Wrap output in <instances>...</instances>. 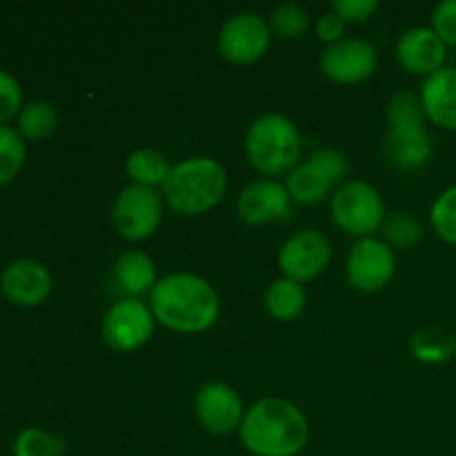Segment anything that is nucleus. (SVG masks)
I'll list each match as a JSON object with an SVG mask.
<instances>
[{
    "label": "nucleus",
    "mask_w": 456,
    "mask_h": 456,
    "mask_svg": "<svg viewBox=\"0 0 456 456\" xmlns=\"http://www.w3.org/2000/svg\"><path fill=\"white\" fill-rule=\"evenodd\" d=\"M154 319L167 330L183 334L205 332L221 312L216 289L203 276L176 272L159 279L150 294Z\"/></svg>",
    "instance_id": "f257e3e1"
},
{
    "label": "nucleus",
    "mask_w": 456,
    "mask_h": 456,
    "mask_svg": "<svg viewBox=\"0 0 456 456\" xmlns=\"http://www.w3.org/2000/svg\"><path fill=\"white\" fill-rule=\"evenodd\" d=\"M245 448L256 456H297L307 445L310 426L301 410L283 399H261L239 428Z\"/></svg>",
    "instance_id": "f03ea898"
},
{
    "label": "nucleus",
    "mask_w": 456,
    "mask_h": 456,
    "mask_svg": "<svg viewBox=\"0 0 456 456\" xmlns=\"http://www.w3.org/2000/svg\"><path fill=\"white\" fill-rule=\"evenodd\" d=\"M225 190V167L209 156H191L172 165V172L163 183V199L174 212L199 216L221 203Z\"/></svg>",
    "instance_id": "7ed1b4c3"
},
{
    "label": "nucleus",
    "mask_w": 456,
    "mask_h": 456,
    "mask_svg": "<svg viewBox=\"0 0 456 456\" xmlns=\"http://www.w3.org/2000/svg\"><path fill=\"white\" fill-rule=\"evenodd\" d=\"M386 151L392 165L401 169H419L430 160L432 136L426 129V111L417 94L399 92L387 102Z\"/></svg>",
    "instance_id": "20e7f679"
},
{
    "label": "nucleus",
    "mask_w": 456,
    "mask_h": 456,
    "mask_svg": "<svg viewBox=\"0 0 456 456\" xmlns=\"http://www.w3.org/2000/svg\"><path fill=\"white\" fill-rule=\"evenodd\" d=\"M303 141L297 125L283 114L258 116L248 129L245 154L263 176L292 174L301 160Z\"/></svg>",
    "instance_id": "39448f33"
},
{
    "label": "nucleus",
    "mask_w": 456,
    "mask_h": 456,
    "mask_svg": "<svg viewBox=\"0 0 456 456\" xmlns=\"http://www.w3.org/2000/svg\"><path fill=\"white\" fill-rule=\"evenodd\" d=\"M386 203L377 187L365 181H350L332 194V218L346 234L370 239L386 221Z\"/></svg>",
    "instance_id": "423d86ee"
},
{
    "label": "nucleus",
    "mask_w": 456,
    "mask_h": 456,
    "mask_svg": "<svg viewBox=\"0 0 456 456\" xmlns=\"http://www.w3.org/2000/svg\"><path fill=\"white\" fill-rule=\"evenodd\" d=\"M347 174H350V159L334 147H323L316 150L305 163L297 165L285 187L294 203L314 205L328 199L334 185L341 183Z\"/></svg>",
    "instance_id": "0eeeda50"
},
{
    "label": "nucleus",
    "mask_w": 456,
    "mask_h": 456,
    "mask_svg": "<svg viewBox=\"0 0 456 456\" xmlns=\"http://www.w3.org/2000/svg\"><path fill=\"white\" fill-rule=\"evenodd\" d=\"M111 221L127 240H145L163 221V199L154 187L129 185L116 196Z\"/></svg>",
    "instance_id": "6e6552de"
},
{
    "label": "nucleus",
    "mask_w": 456,
    "mask_h": 456,
    "mask_svg": "<svg viewBox=\"0 0 456 456\" xmlns=\"http://www.w3.org/2000/svg\"><path fill=\"white\" fill-rule=\"evenodd\" d=\"M154 312L141 298H120L107 310L101 332L107 346L116 352H134L154 334Z\"/></svg>",
    "instance_id": "1a4fd4ad"
},
{
    "label": "nucleus",
    "mask_w": 456,
    "mask_h": 456,
    "mask_svg": "<svg viewBox=\"0 0 456 456\" xmlns=\"http://www.w3.org/2000/svg\"><path fill=\"white\" fill-rule=\"evenodd\" d=\"M270 34L272 29L265 18L254 12H240L223 22L218 31V52L234 65H252L265 56Z\"/></svg>",
    "instance_id": "9d476101"
},
{
    "label": "nucleus",
    "mask_w": 456,
    "mask_h": 456,
    "mask_svg": "<svg viewBox=\"0 0 456 456\" xmlns=\"http://www.w3.org/2000/svg\"><path fill=\"white\" fill-rule=\"evenodd\" d=\"M330 261H332V243L323 232L312 230V227L297 232L281 245V272L285 279H292L297 283H305L323 274Z\"/></svg>",
    "instance_id": "9b49d317"
},
{
    "label": "nucleus",
    "mask_w": 456,
    "mask_h": 456,
    "mask_svg": "<svg viewBox=\"0 0 456 456\" xmlns=\"http://www.w3.org/2000/svg\"><path fill=\"white\" fill-rule=\"evenodd\" d=\"M396 256L390 245L381 239H359L347 252L346 272L350 285L361 292H379L392 281Z\"/></svg>",
    "instance_id": "f8f14e48"
},
{
    "label": "nucleus",
    "mask_w": 456,
    "mask_h": 456,
    "mask_svg": "<svg viewBox=\"0 0 456 456\" xmlns=\"http://www.w3.org/2000/svg\"><path fill=\"white\" fill-rule=\"evenodd\" d=\"M377 47L363 38H343L321 53V71L338 85L363 83L377 71Z\"/></svg>",
    "instance_id": "ddd939ff"
},
{
    "label": "nucleus",
    "mask_w": 456,
    "mask_h": 456,
    "mask_svg": "<svg viewBox=\"0 0 456 456\" xmlns=\"http://www.w3.org/2000/svg\"><path fill=\"white\" fill-rule=\"evenodd\" d=\"M194 412L209 435H230L243 423V401L227 383H205L194 399Z\"/></svg>",
    "instance_id": "4468645a"
},
{
    "label": "nucleus",
    "mask_w": 456,
    "mask_h": 456,
    "mask_svg": "<svg viewBox=\"0 0 456 456\" xmlns=\"http://www.w3.org/2000/svg\"><path fill=\"white\" fill-rule=\"evenodd\" d=\"M53 279L47 267L31 258L12 261L0 272V292L18 307H36L49 298Z\"/></svg>",
    "instance_id": "2eb2a0df"
},
{
    "label": "nucleus",
    "mask_w": 456,
    "mask_h": 456,
    "mask_svg": "<svg viewBox=\"0 0 456 456\" xmlns=\"http://www.w3.org/2000/svg\"><path fill=\"white\" fill-rule=\"evenodd\" d=\"M239 216L248 225H265L274 221H288L292 214V199L283 183L261 178L254 181L240 191Z\"/></svg>",
    "instance_id": "dca6fc26"
},
{
    "label": "nucleus",
    "mask_w": 456,
    "mask_h": 456,
    "mask_svg": "<svg viewBox=\"0 0 456 456\" xmlns=\"http://www.w3.org/2000/svg\"><path fill=\"white\" fill-rule=\"evenodd\" d=\"M396 58L405 71L428 78L444 69L445 43L430 27H414L396 40Z\"/></svg>",
    "instance_id": "f3484780"
},
{
    "label": "nucleus",
    "mask_w": 456,
    "mask_h": 456,
    "mask_svg": "<svg viewBox=\"0 0 456 456\" xmlns=\"http://www.w3.org/2000/svg\"><path fill=\"white\" fill-rule=\"evenodd\" d=\"M421 102L432 125L456 132V67H444L423 80Z\"/></svg>",
    "instance_id": "a211bd4d"
},
{
    "label": "nucleus",
    "mask_w": 456,
    "mask_h": 456,
    "mask_svg": "<svg viewBox=\"0 0 456 456\" xmlns=\"http://www.w3.org/2000/svg\"><path fill=\"white\" fill-rule=\"evenodd\" d=\"M116 281L120 288L132 298L142 297L145 292L151 294L154 285L159 283L156 279V265L145 252L141 249H127L116 258Z\"/></svg>",
    "instance_id": "6ab92c4d"
},
{
    "label": "nucleus",
    "mask_w": 456,
    "mask_h": 456,
    "mask_svg": "<svg viewBox=\"0 0 456 456\" xmlns=\"http://www.w3.org/2000/svg\"><path fill=\"white\" fill-rule=\"evenodd\" d=\"M410 350H412L414 359L421 363H445L456 354V334L439 328V325L421 328L419 332H414Z\"/></svg>",
    "instance_id": "aec40b11"
},
{
    "label": "nucleus",
    "mask_w": 456,
    "mask_h": 456,
    "mask_svg": "<svg viewBox=\"0 0 456 456\" xmlns=\"http://www.w3.org/2000/svg\"><path fill=\"white\" fill-rule=\"evenodd\" d=\"M125 172L132 178V185L154 187L156 190V185L163 187V183L167 181L172 165L159 150L141 147V150L129 154L127 163H125Z\"/></svg>",
    "instance_id": "412c9836"
},
{
    "label": "nucleus",
    "mask_w": 456,
    "mask_h": 456,
    "mask_svg": "<svg viewBox=\"0 0 456 456\" xmlns=\"http://www.w3.org/2000/svg\"><path fill=\"white\" fill-rule=\"evenodd\" d=\"M307 301V294L303 283L292 279H276L267 288L265 307L276 321H294L303 312Z\"/></svg>",
    "instance_id": "4be33fe9"
},
{
    "label": "nucleus",
    "mask_w": 456,
    "mask_h": 456,
    "mask_svg": "<svg viewBox=\"0 0 456 456\" xmlns=\"http://www.w3.org/2000/svg\"><path fill=\"white\" fill-rule=\"evenodd\" d=\"M58 127V111L47 101H31L18 114V134L27 141H45Z\"/></svg>",
    "instance_id": "5701e85b"
},
{
    "label": "nucleus",
    "mask_w": 456,
    "mask_h": 456,
    "mask_svg": "<svg viewBox=\"0 0 456 456\" xmlns=\"http://www.w3.org/2000/svg\"><path fill=\"white\" fill-rule=\"evenodd\" d=\"M27 159L25 138L16 127L0 125V187L9 185L20 174Z\"/></svg>",
    "instance_id": "b1692460"
},
{
    "label": "nucleus",
    "mask_w": 456,
    "mask_h": 456,
    "mask_svg": "<svg viewBox=\"0 0 456 456\" xmlns=\"http://www.w3.org/2000/svg\"><path fill=\"white\" fill-rule=\"evenodd\" d=\"M383 236H386V243L390 248L399 249H410L414 245L421 243L423 239V225L414 214L403 212V209H396V212L387 214L386 221H383Z\"/></svg>",
    "instance_id": "393cba45"
},
{
    "label": "nucleus",
    "mask_w": 456,
    "mask_h": 456,
    "mask_svg": "<svg viewBox=\"0 0 456 456\" xmlns=\"http://www.w3.org/2000/svg\"><path fill=\"white\" fill-rule=\"evenodd\" d=\"M62 441L40 428H25L13 441V456H61Z\"/></svg>",
    "instance_id": "a878e982"
},
{
    "label": "nucleus",
    "mask_w": 456,
    "mask_h": 456,
    "mask_svg": "<svg viewBox=\"0 0 456 456\" xmlns=\"http://www.w3.org/2000/svg\"><path fill=\"white\" fill-rule=\"evenodd\" d=\"M430 223L439 239L456 245V185L436 196L430 212Z\"/></svg>",
    "instance_id": "bb28decb"
},
{
    "label": "nucleus",
    "mask_w": 456,
    "mask_h": 456,
    "mask_svg": "<svg viewBox=\"0 0 456 456\" xmlns=\"http://www.w3.org/2000/svg\"><path fill=\"white\" fill-rule=\"evenodd\" d=\"M310 25V13L298 3H283L272 12L270 29L283 38H298Z\"/></svg>",
    "instance_id": "cd10ccee"
},
{
    "label": "nucleus",
    "mask_w": 456,
    "mask_h": 456,
    "mask_svg": "<svg viewBox=\"0 0 456 456\" xmlns=\"http://www.w3.org/2000/svg\"><path fill=\"white\" fill-rule=\"evenodd\" d=\"M22 110V87L16 76L0 67V125L18 118Z\"/></svg>",
    "instance_id": "c85d7f7f"
},
{
    "label": "nucleus",
    "mask_w": 456,
    "mask_h": 456,
    "mask_svg": "<svg viewBox=\"0 0 456 456\" xmlns=\"http://www.w3.org/2000/svg\"><path fill=\"white\" fill-rule=\"evenodd\" d=\"M432 31L448 45H456V0H444L432 12Z\"/></svg>",
    "instance_id": "c756f323"
},
{
    "label": "nucleus",
    "mask_w": 456,
    "mask_h": 456,
    "mask_svg": "<svg viewBox=\"0 0 456 456\" xmlns=\"http://www.w3.org/2000/svg\"><path fill=\"white\" fill-rule=\"evenodd\" d=\"M379 0H334L332 12L346 22H363L379 12Z\"/></svg>",
    "instance_id": "7c9ffc66"
},
{
    "label": "nucleus",
    "mask_w": 456,
    "mask_h": 456,
    "mask_svg": "<svg viewBox=\"0 0 456 456\" xmlns=\"http://www.w3.org/2000/svg\"><path fill=\"white\" fill-rule=\"evenodd\" d=\"M343 31H346V20L334 12L323 13V16L319 18V22H316V38L323 40V43L328 45L343 40Z\"/></svg>",
    "instance_id": "2f4dec72"
}]
</instances>
